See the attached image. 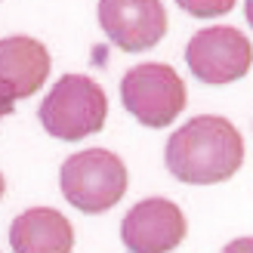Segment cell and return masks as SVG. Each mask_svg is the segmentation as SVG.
Returning a JSON list of instances; mask_svg holds the SVG:
<instances>
[{"label": "cell", "mask_w": 253, "mask_h": 253, "mask_svg": "<svg viewBox=\"0 0 253 253\" xmlns=\"http://www.w3.org/2000/svg\"><path fill=\"white\" fill-rule=\"evenodd\" d=\"M12 108H16V93L0 81V121H3L6 115H12Z\"/></svg>", "instance_id": "11"}, {"label": "cell", "mask_w": 253, "mask_h": 253, "mask_svg": "<svg viewBox=\"0 0 253 253\" xmlns=\"http://www.w3.org/2000/svg\"><path fill=\"white\" fill-rule=\"evenodd\" d=\"M49 53L41 41L28 34H12L0 41V81H3L16 99L34 96L46 84Z\"/></svg>", "instance_id": "8"}, {"label": "cell", "mask_w": 253, "mask_h": 253, "mask_svg": "<svg viewBox=\"0 0 253 253\" xmlns=\"http://www.w3.org/2000/svg\"><path fill=\"white\" fill-rule=\"evenodd\" d=\"M99 25L124 53H142L164 41L167 9L161 0H99Z\"/></svg>", "instance_id": "6"}, {"label": "cell", "mask_w": 253, "mask_h": 253, "mask_svg": "<svg viewBox=\"0 0 253 253\" xmlns=\"http://www.w3.org/2000/svg\"><path fill=\"white\" fill-rule=\"evenodd\" d=\"M121 102L139 124L161 130L185 111L188 93L176 68L164 62H145L121 78Z\"/></svg>", "instance_id": "4"}, {"label": "cell", "mask_w": 253, "mask_h": 253, "mask_svg": "<svg viewBox=\"0 0 253 253\" xmlns=\"http://www.w3.org/2000/svg\"><path fill=\"white\" fill-rule=\"evenodd\" d=\"M164 164L179 182L216 185L241 170L244 139L232 121L219 115H201L167 139Z\"/></svg>", "instance_id": "1"}, {"label": "cell", "mask_w": 253, "mask_h": 253, "mask_svg": "<svg viewBox=\"0 0 253 253\" xmlns=\"http://www.w3.org/2000/svg\"><path fill=\"white\" fill-rule=\"evenodd\" d=\"M41 124L43 130L62 139V142H78L99 133L108 118V99L105 90L86 74H65L41 102Z\"/></svg>", "instance_id": "2"}, {"label": "cell", "mask_w": 253, "mask_h": 253, "mask_svg": "<svg viewBox=\"0 0 253 253\" xmlns=\"http://www.w3.org/2000/svg\"><path fill=\"white\" fill-rule=\"evenodd\" d=\"M185 62L198 81L210 86H225L241 81L253 65L250 41L232 25H210L192 34L185 46Z\"/></svg>", "instance_id": "5"}, {"label": "cell", "mask_w": 253, "mask_h": 253, "mask_svg": "<svg viewBox=\"0 0 253 253\" xmlns=\"http://www.w3.org/2000/svg\"><path fill=\"white\" fill-rule=\"evenodd\" d=\"M188 235L185 213L167 198H145L126 210L121 241L130 253H170Z\"/></svg>", "instance_id": "7"}, {"label": "cell", "mask_w": 253, "mask_h": 253, "mask_svg": "<svg viewBox=\"0 0 253 253\" xmlns=\"http://www.w3.org/2000/svg\"><path fill=\"white\" fill-rule=\"evenodd\" d=\"M3 188H6V182H3V173H0V198H3Z\"/></svg>", "instance_id": "14"}, {"label": "cell", "mask_w": 253, "mask_h": 253, "mask_svg": "<svg viewBox=\"0 0 253 253\" xmlns=\"http://www.w3.org/2000/svg\"><path fill=\"white\" fill-rule=\"evenodd\" d=\"M9 244L16 253H71L74 229L53 207H31L9 225Z\"/></svg>", "instance_id": "9"}, {"label": "cell", "mask_w": 253, "mask_h": 253, "mask_svg": "<svg viewBox=\"0 0 253 253\" xmlns=\"http://www.w3.org/2000/svg\"><path fill=\"white\" fill-rule=\"evenodd\" d=\"M176 3L195 19H219V16L235 9L238 0H176Z\"/></svg>", "instance_id": "10"}, {"label": "cell", "mask_w": 253, "mask_h": 253, "mask_svg": "<svg viewBox=\"0 0 253 253\" xmlns=\"http://www.w3.org/2000/svg\"><path fill=\"white\" fill-rule=\"evenodd\" d=\"M59 185L81 213H105L126 195V167L115 151L86 148L62 164Z\"/></svg>", "instance_id": "3"}, {"label": "cell", "mask_w": 253, "mask_h": 253, "mask_svg": "<svg viewBox=\"0 0 253 253\" xmlns=\"http://www.w3.org/2000/svg\"><path fill=\"white\" fill-rule=\"evenodd\" d=\"M244 12H247V22H250V28H253V0H244Z\"/></svg>", "instance_id": "13"}, {"label": "cell", "mask_w": 253, "mask_h": 253, "mask_svg": "<svg viewBox=\"0 0 253 253\" xmlns=\"http://www.w3.org/2000/svg\"><path fill=\"white\" fill-rule=\"evenodd\" d=\"M219 253H253V238H235Z\"/></svg>", "instance_id": "12"}]
</instances>
